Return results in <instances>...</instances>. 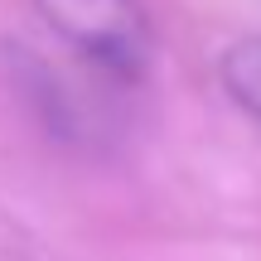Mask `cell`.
I'll return each instance as SVG.
<instances>
[{"mask_svg": "<svg viewBox=\"0 0 261 261\" xmlns=\"http://www.w3.org/2000/svg\"><path fill=\"white\" fill-rule=\"evenodd\" d=\"M34 10L102 73L130 83L150 68V19L140 0H34Z\"/></svg>", "mask_w": 261, "mask_h": 261, "instance_id": "cell-1", "label": "cell"}, {"mask_svg": "<svg viewBox=\"0 0 261 261\" xmlns=\"http://www.w3.org/2000/svg\"><path fill=\"white\" fill-rule=\"evenodd\" d=\"M218 83L261 126V34H242L218 54Z\"/></svg>", "mask_w": 261, "mask_h": 261, "instance_id": "cell-2", "label": "cell"}]
</instances>
